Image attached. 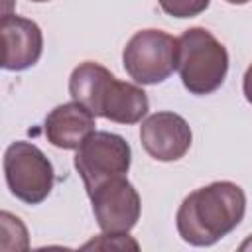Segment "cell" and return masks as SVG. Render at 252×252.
<instances>
[{
	"label": "cell",
	"instance_id": "8992f818",
	"mask_svg": "<svg viewBox=\"0 0 252 252\" xmlns=\"http://www.w3.org/2000/svg\"><path fill=\"white\" fill-rule=\"evenodd\" d=\"M130 161V144L122 136L104 130H94L89 134L75 154V169L79 171L87 193L110 177L126 175Z\"/></svg>",
	"mask_w": 252,
	"mask_h": 252
},
{
	"label": "cell",
	"instance_id": "52a82bcc",
	"mask_svg": "<svg viewBox=\"0 0 252 252\" xmlns=\"http://www.w3.org/2000/svg\"><path fill=\"white\" fill-rule=\"evenodd\" d=\"M87 195L91 197L93 213L102 232H128L136 226L142 203L126 175L110 177Z\"/></svg>",
	"mask_w": 252,
	"mask_h": 252
},
{
	"label": "cell",
	"instance_id": "5bb4252c",
	"mask_svg": "<svg viewBox=\"0 0 252 252\" xmlns=\"http://www.w3.org/2000/svg\"><path fill=\"white\" fill-rule=\"evenodd\" d=\"M14 10H16V0H0V22L14 16Z\"/></svg>",
	"mask_w": 252,
	"mask_h": 252
},
{
	"label": "cell",
	"instance_id": "7c38bea8",
	"mask_svg": "<svg viewBox=\"0 0 252 252\" xmlns=\"http://www.w3.org/2000/svg\"><path fill=\"white\" fill-rule=\"evenodd\" d=\"M161 10L173 18H195L209 8L211 0H158Z\"/></svg>",
	"mask_w": 252,
	"mask_h": 252
},
{
	"label": "cell",
	"instance_id": "9a60e30c",
	"mask_svg": "<svg viewBox=\"0 0 252 252\" xmlns=\"http://www.w3.org/2000/svg\"><path fill=\"white\" fill-rule=\"evenodd\" d=\"M228 4H248L250 0H226Z\"/></svg>",
	"mask_w": 252,
	"mask_h": 252
},
{
	"label": "cell",
	"instance_id": "6da1fadb",
	"mask_svg": "<svg viewBox=\"0 0 252 252\" xmlns=\"http://www.w3.org/2000/svg\"><path fill=\"white\" fill-rule=\"evenodd\" d=\"M246 195L232 181H215L189 193L177 209L179 236L193 246H211L232 232L244 219Z\"/></svg>",
	"mask_w": 252,
	"mask_h": 252
},
{
	"label": "cell",
	"instance_id": "277c9868",
	"mask_svg": "<svg viewBox=\"0 0 252 252\" xmlns=\"http://www.w3.org/2000/svg\"><path fill=\"white\" fill-rule=\"evenodd\" d=\"M4 175L10 193L28 203L39 205L53 189L55 173L45 154L32 142H12L4 152Z\"/></svg>",
	"mask_w": 252,
	"mask_h": 252
},
{
	"label": "cell",
	"instance_id": "9c48e42d",
	"mask_svg": "<svg viewBox=\"0 0 252 252\" xmlns=\"http://www.w3.org/2000/svg\"><path fill=\"white\" fill-rule=\"evenodd\" d=\"M41 51L43 33L33 20L10 16L0 22V69H30L39 61Z\"/></svg>",
	"mask_w": 252,
	"mask_h": 252
},
{
	"label": "cell",
	"instance_id": "3957f363",
	"mask_svg": "<svg viewBox=\"0 0 252 252\" xmlns=\"http://www.w3.org/2000/svg\"><path fill=\"white\" fill-rule=\"evenodd\" d=\"M175 69L191 94H211L226 79L228 53L209 30L189 28L177 37Z\"/></svg>",
	"mask_w": 252,
	"mask_h": 252
},
{
	"label": "cell",
	"instance_id": "4fadbf2b",
	"mask_svg": "<svg viewBox=\"0 0 252 252\" xmlns=\"http://www.w3.org/2000/svg\"><path fill=\"white\" fill-rule=\"evenodd\" d=\"M132 248V250H138V242L132 240L128 236V232H102L98 238H93L91 242H87L83 248Z\"/></svg>",
	"mask_w": 252,
	"mask_h": 252
},
{
	"label": "cell",
	"instance_id": "7a4b0ae2",
	"mask_svg": "<svg viewBox=\"0 0 252 252\" xmlns=\"http://www.w3.org/2000/svg\"><path fill=\"white\" fill-rule=\"evenodd\" d=\"M69 94L94 118L102 116L118 124H136L148 114L150 102L138 85L118 81L106 67L83 61L69 77Z\"/></svg>",
	"mask_w": 252,
	"mask_h": 252
},
{
	"label": "cell",
	"instance_id": "8fae6325",
	"mask_svg": "<svg viewBox=\"0 0 252 252\" xmlns=\"http://www.w3.org/2000/svg\"><path fill=\"white\" fill-rule=\"evenodd\" d=\"M30 248V232L20 217L0 211V250L26 252Z\"/></svg>",
	"mask_w": 252,
	"mask_h": 252
},
{
	"label": "cell",
	"instance_id": "30bf717a",
	"mask_svg": "<svg viewBox=\"0 0 252 252\" xmlns=\"http://www.w3.org/2000/svg\"><path fill=\"white\" fill-rule=\"evenodd\" d=\"M45 138L61 150H77L81 142L94 132V116L79 102H63L45 116Z\"/></svg>",
	"mask_w": 252,
	"mask_h": 252
},
{
	"label": "cell",
	"instance_id": "5b68a950",
	"mask_svg": "<svg viewBox=\"0 0 252 252\" xmlns=\"http://www.w3.org/2000/svg\"><path fill=\"white\" fill-rule=\"evenodd\" d=\"M177 61V37L161 30L136 32L122 51V65L130 79L140 85L163 83Z\"/></svg>",
	"mask_w": 252,
	"mask_h": 252
},
{
	"label": "cell",
	"instance_id": "2e32d148",
	"mask_svg": "<svg viewBox=\"0 0 252 252\" xmlns=\"http://www.w3.org/2000/svg\"><path fill=\"white\" fill-rule=\"evenodd\" d=\"M32 2H49V0H32Z\"/></svg>",
	"mask_w": 252,
	"mask_h": 252
},
{
	"label": "cell",
	"instance_id": "ba28073f",
	"mask_svg": "<svg viewBox=\"0 0 252 252\" xmlns=\"http://www.w3.org/2000/svg\"><path fill=\"white\" fill-rule=\"evenodd\" d=\"M191 128L175 112H154L140 126V142L150 158L158 161H177L191 148Z\"/></svg>",
	"mask_w": 252,
	"mask_h": 252
}]
</instances>
